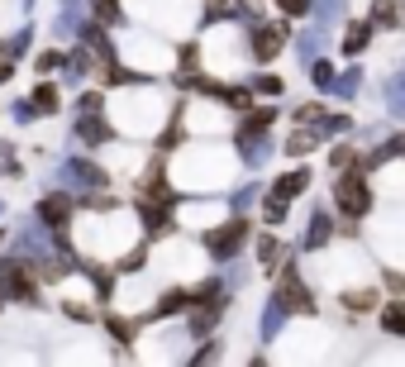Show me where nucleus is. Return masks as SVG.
<instances>
[{
    "instance_id": "f257e3e1",
    "label": "nucleus",
    "mask_w": 405,
    "mask_h": 367,
    "mask_svg": "<svg viewBox=\"0 0 405 367\" xmlns=\"http://www.w3.org/2000/svg\"><path fill=\"white\" fill-rule=\"evenodd\" d=\"M334 196H339V210H343L348 220L367 215V205H372V196H367V182H363V177H343Z\"/></svg>"
},
{
    "instance_id": "f03ea898",
    "label": "nucleus",
    "mask_w": 405,
    "mask_h": 367,
    "mask_svg": "<svg viewBox=\"0 0 405 367\" xmlns=\"http://www.w3.org/2000/svg\"><path fill=\"white\" fill-rule=\"evenodd\" d=\"M277 300H282V305H286V310H296V315H310V310H315V300H310V291H305L301 286V276H296V268H286V272H282V286H277Z\"/></svg>"
},
{
    "instance_id": "7ed1b4c3",
    "label": "nucleus",
    "mask_w": 405,
    "mask_h": 367,
    "mask_svg": "<svg viewBox=\"0 0 405 367\" xmlns=\"http://www.w3.org/2000/svg\"><path fill=\"white\" fill-rule=\"evenodd\" d=\"M282 43H286V29H282V24H262V29L253 34V53H258V58H277Z\"/></svg>"
},
{
    "instance_id": "20e7f679",
    "label": "nucleus",
    "mask_w": 405,
    "mask_h": 367,
    "mask_svg": "<svg viewBox=\"0 0 405 367\" xmlns=\"http://www.w3.org/2000/svg\"><path fill=\"white\" fill-rule=\"evenodd\" d=\"M205 244H210V253H234V248H238V244H243V224H238V220H234V224H229V229H214V234H210V239H205Z\"/></svg>"
},
{
    "instance_id": "39448f33",
    "label": "nucleus",
    "mask_w": 405,
    "mask_h": 367,
    "mask_svg": "<svg viewBox=\"0 0 405 367\" xmlns=\"http://www.w3.org/2000/svg\"><path fill=\"white\" fill-rule=\"evenodd\" d=\"M377 19L391 29H405V0H377Z\"/></svg>"
},
{
    "instance_id": "423d86ee",
    "label": "nucleus",
    "mask_w": 405,
    "mask_h": 367,
    "mask_svg": "<svg viewBox=\"0 0 405 367\" xmlns=\"http://www.w3.org/2000/svg\"><path fill=\"white\" fill-rule=\"evenodd\" d=\"M67 215H72V200H67V196H48V200H43V220H48V224H62Z\"/></svg>"
},
{
    "instance_id": "0eeeda50",
    "label": "nucleus",
    "mask_w": 405,
    "mask_h": 367,
    "mask_svg": "<svg viewBox=\"0 0 405 367\" xmlns=\"http://www.w3.org/2000/svg\"><path fill=\"white\" fill-rule=\"evenodd\" d=\"M258 258H262V268H282V244L277 239H262L258 244Z\"/></svg>"
},
{
    "instance_id": "6e6552de",
    "label": "nucleus",
    "mask_w": 405,
    "mask_h": 367,
    "mask_svg": "<svg viewBox=\"0 0 405 367\" xmlns=\"http://www.w3.org/2000/svg\"><path fill=\"white\" fill-rule=\"evenodd\" d=\"M382 324L396 329V334H405V305H386V310H382Z\"/></svg>"
},
{
    "instance_id": "1a4fd4ad",
    "label": "nucleus",
    "mask_w": 405,
    "mask_h": 367,
    "mask_svg": "<svg viewBox=\"0 0 405 367\" xmlns=\"http://www.w3.org/2000/svg\"><path fill=\"white\" fill-rule=\"evenodd\" d=\"M34 105H38L43 115H53V105H58V91H53V86H34Z\"/></svg>"
},
{
    "instance_id": "9d476101",
    "label": "nucleus",
    "mask_w": 405,
    "mask_h": 367,
    "mask_svg": "<svg viewBox=\"0 0 405 367\" xmlns=\"http://www.w3.org/2000/svg\"><path fill=\"white\" fill-rule=\"evenodd\" d=\"M267 124H272V110H258V115L243 124V139H253V134H258V129H267Z\"/></svg>"
},
{
    "instance_id": "9b49d317",
    "label": "nucleus",
    "mask_w": 405,
    "mask_h": 367,
    "mask_svg": "<svg viewBox=\"0 0 405 367\" xmlns=\"http://www.w3.org/2000/svg\"><path fill=\"white\" fill-rule=\"evenodd\" d=\"M353 310H372V300H377V291H353V296H343Z\"/></svg>"
},
{
    "instance_id": "f8f14e48",
    "label": "nucleus",
    "mask_w": 405,
    "mask_h": 367,
    "mask_svg": "<svg viewBox=\"0 0 405 367\" xmlns=\"http://www.w3.org/2000/svg\"><path fill=\"white\" fill-rule=\"evenodd\" d=\"M363 43H367V24H353V29H348V53H358Z\"/></svg>"
},
{
    "instance_id": "ddd939ff",
    "label": "nucleus",
    "mask_w": 405,
    "mask_h": 367,
    "mask_svg": "<svg viewBox=\"0 0 405 367\" xmlns=\"http://www.w3.org/2000/svg\"><path fill=\"white\" fill-rule=\"evenodd\" d=\"M277 5H282L286 14H305V10H310V0H277Z\"/></svg>"
},
{
    "instance_id": "4468645a",
    "label": "nucleus",
    "mask_w": 405,
    "mask_h": 367,
    "mask_svg": "<svg viewBox=\"0 0 405 367\" xmlns=\"http://www.w3.org/2000/svg\"><path fill=\"white\" fill-rule=\"evenodd\" d=\"M396 153H405V134H401V139H396Z\"/></svg>"
}]
</instances>
